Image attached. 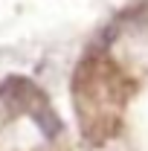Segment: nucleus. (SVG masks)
<instances>
[{
  "label": "nucleus",
  "mask_w": 148,
  "mask_h": 151,
  "mask_svg": "<svg viewBox=\"0 0 148 151\" xmlns=\"http://www.w3.org/2000/svg\"><path fill=\"white\" fill-rule=\"evenodd\" d=\"M75 105H78V122L90 139H102L113 128L119 116V102H122V81L111 70V64H87L84 73H78V87H75Z\"/></svg>",
  "instance_id": "1"
},
{
  "label": "nucleus",
  "mask_w": 148,
  "mask_h": 151,
  "mask_svg": "<svg viewBox=\"0 0 148 151\" xmlns=\"http://www.w3.org/2000/svg\"><path fill=\"white\" fill-rule=\"evenodd\" d=\"M32 119H35V125L41 128V134H44L47 139L58 137V131H61V122H58V116H55L52 111H47V108H38V111H32Z\"/></svg>",
  "instance_id": "2"
}]
</instances>
